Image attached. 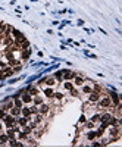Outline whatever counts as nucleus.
Segmentation results:
<instances>
[{
	"instance_id": "f257e3e1",
	"label": "nucleus",
	"mask_w": 122,
	"mask_h": 147,
	"mask_svg": "<svg viewBox=\"0 0 122 147\" xmlns=\"http://www.w3.org/2000/svg\"><path fill=\"white\" fill-rule=\"evenodd\" d=\"M107 138H109V141H116L121 138V125H109L107 127Z\"/></svg>"
},
{
	"instance_id": "f03ea898",
	"label": "nucleus",
	"mask_w": 122,
	"mask_h": 147,
	"mask_svg": "<svg viewBox=\"0 0 122 147\" xmlns=\"http://www.w3.org/2000/svg\"><path fill=\"white\" fill-rule=\"evenodd\" d=\"M96 106L102 107V109H112V107H113V106H112V100H110V97L107 96V94H103V96H100L99 102L96 103Z\"/></svg>"
},
{
	"instance_id": "7ed1b4c3",
	"label": "nucleus",
	"mask_w": 122,
	"mask_h": 147,
	"mask_svg": "<svg viewBox=\"0 0 122 147\" xmlns=\"http://www.w3.org/2000/svg\"><path fill=\"white\" fill-rule=\"evenodd\" d=\"M107 96L110 97V100H112V106L115 107V106H118V105H121V96L115 91V90H112V91H109V93H106Z\"/></svg>"
},
{
	"instance_id": "20e7f679",
	"label": "nucleus",
	"mask_w": 122,
	"mask_h": 147,
	"mask_svg": "<svg viewBox=\"0 0 122 147\" xmlns=\"http://www.w3.org/2000/svg\"><path fill=\"white\" fill-rule=\"evenodd\" d=\"M3 124H5V128H12L13 125H16V118L12 116L11 113H7L3 119Z\"/></svg>"
},
{
	"instance_id": "39448f33",
	"label": "nucleus",
	"mask_w": 122,
	"mask_h": 147,
	"mask_svg": "<svg viewBox=\"0 0 122 147\" xmlns=\"http://www.w3.org/2000/svg\"><path fill=\"white\" fill-rule=\"evenodd\" d=\"M62 71H63V74H62L63 81H72L75 78V75H76V72L71 71V69H62Z\"/></svg>"
},
{
	"instance_id": "423d86ee",
	"label": "nucleus",
	"mask_w": 122,
	"mask_h": 147,
	"mask_svg": "<svg viewBox=\"0 0 122 147\" xmlns=\"http://www.w3.org/2000/svg\"><path fill=\"white\" fill-rule=\"evenodd\" d=\"M38 107V112H40V113L41 115H49L50 113V110H51V105H49V103H41V105L40 106H37Z\"/></svg>"
},
{
	"instance_id": "0eeeda50",
	"label": "nucleus",
	"mask_w": 122,
	"mask_h": 147,
	"mask_svg": "<svg viewBox=\"0 0 122 147\" xmlns=\"http://www.w3.org/2000/svg\"><path fill=\"white\" fill-rule=\"evenodd\" d=\"M100 96H102L100 93H97V91H94V90H93V91L88 94V99H87V100H88L90 105H94V103H97V102H99Z\"/></svg>"
},
{
	"instance_id": "6e6552de",
	"label": "nucleus",
	"mask_w": 122,
	"mask_h": 147,
	"mask_svg": "<svg viewBox=\"0 0 122 147\" xmlns=\"http://www.w3.org/2000/svg\"><path fill=\"white\" fill-rule=\"evenodd\" d=\"M25 91L27 93H30L31 96L34 97V96H37V94H40V87L38 85H27V87H25Z\"/></svg>"
},
{
	"instance_id": "1a4fd4ad",
	"label": "nucleus",
	"mask_w": 122,
	"mask_h": 147,
	"mask_svg": "<svg viewBox=\"0 0 122 147\" xmlns=\"http://www.w3.org/2000/svg\"><path fill=\"white\" fill-rule=\"evenodd\" d=\"M21 100H22L24 105H31V103H32V96H31L30 93L24 91V93L21 94Z\"/></svg>"
},
{
	"instance_id": "9d476101",
	"label": "nucleus",
	"mask_w": 122,
	"mask_h": 147,
	"mask_svg": "<svg viewBox=\"0 0 122 147\" xmlns=\"http://www.w3.org/2000/svg\"><path fill=\"white\" fill-rule=\"evenodd\" d=\"M13 99H5V102L2 103V109H5L6 112H9L12 107H13Z\"/></svg>"
},
{
	"instance_id": "9b49d317",
	"label": "nucleus",
	"mask_w": 122,
	"mask_h": 147,
	"mask_svg": "<svg viewBox=\"0 0 122 147\" xmlns=\"http://www.w3.org/2000/svg\"><path fill=\"white\" fill-rule=\"evenodd\" d=\"M43 94H44V97H46V99L51 100V99H53V94H55L53 87H44V88H43Z\"/></svg>"
},
{
	"instance_id": "f8f14e48",
	"label": "nucleus",
	"mask_w": 122,
	"mask_h": 147,
	"mask_svg": "<svg viewBox=\"0 0 122 147\" xmlns=\"http://www.w3.org/2000/svg\"><path fill=\"white\" fill-rule=\"evenodd\" d=\"M56 84H57V81L55 80V76H46L44 82H43V85H46V87H55Z\"/></svg>"
},
{
	"instance_id": "ddd939ff",
	"label": "nucleus",
	"mask_w": 122,
	"mask_h": 147,
	"mask_svg": "<svg viewBox=\"0 0 122 147\" xmlns=\"http://www.w3.org/2000/svg\"><path fill=\"white\" fill-rule=\"evenodd\" d=\"M85 82V78H84V76L82 75H80V74H76L75 75V78H74V85H76V87H81V85Z\"/></svg>"
},
{
	"instance_id": "4468645a",
	"label": "nucleus",
	"mask_w": 122,
	"mask_h": 147,
	"mask_svg": "<svg viewBox=\"0 0 122 147\" xmlns=\"http://www.w3.org/2000/svg\"><path fill=\"white\" fill-rule=\"evenodd\" d=\"M21 51V62H27L30 59V55H31V49H27V50H19Z\"/></svg>"
},
{
	"instance_id": "2eb2a0df",
	"label": "nucleus",
	"mask_w": 122,
	"mask_h": 147,
	"mask_svg": "<svg viewBox=\"0 0 122 147\" xmlns=\"http://www.w3.org/2000/svg\"><path fill=\"white\" fill-rule=\"evenodd\" d=\"M21 116H25V118H31V110H30V106H27V105H24L22 107H21Z\"/></svg>"
},
{
	"instance_id": "dca6fc26",
	"label": "nucleus",
	"mask_w": 122,
	"mask_h": 147,
	"mask_svg": "<svg viewBox=\"0 0 122 147\" xmlns=\"http://www.w3.org/2000/svg\"><path fill=\"white\" fill-rule=\"evenodd\" d=\"M2 72H3L5 80H6V78H9V76H12V75H15L13 69H12L11 66H6V68H3V69H2Z\"/></svg>"
},
{
	"instance_id": "f3484780",
	"label": "nucleus",
	"mask_w": 122,
	"mask_h": 147,
	"mask_svg": "<svg viewBox=\"0 0 122 147\" xmlns=\"http://www.w3.org/2000/svg\"><path fill=\"white\" fill-rule=\"evenodd\" d=\"M85 138H87V140H88V141H93V140H96V138H97V137H96V131H94V129H87Z\"/></svg>"
},
{
	"instance_id": "a211bd4d",
	"label": "nucleus",
	"mask_w": 122,
	"mask_h": 147,
	"mask_svg": "<svg viewBox=\"0 0 122 147\" xmlns=\"http://www.w3.org/2000/svg\"><path fill=\"white\" fill-rule=\"evenodd\" d=\"M7 113H11L12 116H15V118H18V116H21V107H16V106H13Z\"/></svg>"
},
{
	"instance_id": "6ab92c4d",
	"label": "nucleus",
	"mask_w": 122,
	"mask_h": 147,
	"mask_svg": "<svg viewBox=\"0 0 122 147\" xmlns=\"http://www.w3.org/2000/svg\"><path fill=\"white\" fill-rule=\"evenodd\" d=\"M16 124H18V125L22 128L24 125L28 124V118H25V116H18V118H16Z\"/></svg>"
},
{
	"instance_id": "aec40b11",
	"label": "nucleus",
	"mask_w": 122,
	"mask_h": 147,
	"mask_svg": "<svg viewBox=\"0 0 122 147\" xmlns=\"http://www.w3.org/2000/svg\"><path fill=\"white\" fill-rule=\"evenodd\" d=\"M41 103H44V99H43L40 94H37V96H34L32 97V105H36V106H40Z\"/></svg>"
},
{
	"instance_id": "412c9836",
	"label": "nucleus",
	"mask_w": 122,
	"mask_h": 147,
	"mask_svg": "<svg viewBox=\"0 0 122 147\" xmlns=\"http://www.w3.org/2000/svg\"><path fill=\"white\" fill-rule=\"evenodd\" d=\"M9 141V137L6 132H0V146H6V143Z\"/></svg>"
},
{
	"instance_id": "4be33fe9",
	"label": "nucleus",
	"mask_w": 122,
	"mask_h": 147,
	"mask_svg": "<svg viewBox=\"0 0 122 147\" xmlns=\"http://www.w3.org/2000/svg\"><path fill=\"white\" fill-rule=\"evenodd\" d=\"M81 87H82V93H84V94H90V93L93 91V87H91V85L85 84V82H84V84L81 85Z\"/></svg>"
},
{
	"instance_id": "5701e85b",
	"label": "nucleus",
	"mask_w": 122,
	"mask_h": 147,
	"mask_svg": "<svg viewBox=\"0 0 122 147\" xmlns=\"http://www.w3.org/2000/svg\"><path fill=\"white\" fill-rule=\"evenodd\" d=\"M22 62L19 59H11V60H7V66H11V68H13V66H16V65H21Z\"/></svg>"
},
{
	"instance_id": "b1692460",
	"label": "nucleus",
	"mask_w": 122,
	"mask_h": 147,
	"mask_svg": "<svg viewBox=\"0 0 122 147\" xmlns=\"http://www.w3.org/2000/svg\"><path fill=\"white\" fill-rule=\"evenodd\" d=\"M6 134L9 138H16V131L15 128H6Z\"/></svg>"
},
{
	"instance_id": "393cba45",
	"label": "nucleus",
	"mask_w": 122,
	"mask_h": 147,
	"mask_svg": "<svg viewBox=\"0 0 122 147\" xmlns=\"http://www.w3.org/2000/svg\"><path fill=\"white\" fill-rule=\"evenodd\" d=\"M62 74H63V71L60 69V71H57L53 76H55V80L57 81V82H63V76H62Z\"/></svg>"
},
{
	"instance_id": "a878e982",
	"label": "nucleus",
	"mask_w": 122,
	"mask_h": 147,
	"mask_svg": "<svg viewBox=\"0 0 122 147\" xmlns=\"http://www.w3.org/2000/svg\"><path fill=\"white\" fill-rule=\"evenodd\" d=\"M90 121H91V122H94V124H99L100 122V113H97V112L93 113L91 118H90Z\"/></svg>"
},
{
	"instance_id": "bb28decb",
	"label": "nucleus",
	"mask_w": 122,
	"mask_h": 147,
	"mask_svg": "<svg viewBox=\"0 0 122 147\" xmlns=\"http://www.w3.org/2000/svg\"><path fill=\"white\" fill-rule=\"evenodd\" d=\"M65 99V94L63 93H55L53 94V99H51V100H57V102H62Z\"/></svg>"
},
{
	"instance_id": "cd10ccee",
	"label": "nucleus",
	"mask_w": 122,
	"mask_h": 147,
	"mask_svg": "<svg viewBox=\"0 0 122 147\" xmlns=\"http://www.w3.org/2000/svg\"><path fill=\"white\" fill-rule=\"evenodd\" d=\"M75 87V85L71 82V81H63V88L66 90V91H69V90H72Z\"/></svg>"
},
{
	"instance_id": "c85d7f7f",
	"label": "nucleus",
	"mask_w": 122,
	"mask_h": 147,
	"mask_svg": "<svg viewBox=\"0 0 122 147\" xmlns=\"http://www.w3.org/2000/svg\"><path fill=\"white\" fill-rule=\"evenodd\" d=\"M27 49H30V41L25 40L24 43H21V44H19V50H27Z\"/></svg>"
},
{
	"instance_id": "c756f323",
	"label": "nucleus",
	"mask_w": 122,
	"mask_h": 147,
	"mask_svg": "<svg viewBox=\"0 0 122 147\" xmlns=\"http://www.w3.org/2000/svg\"><path fill=\"white\" fill-rule=\"evenodd\" d=\"M13 105H15L16 107H22V106H24V103H22L21 97H16V99H13Z\"/></svg>"
},
{
	"instance_id": "7c9ffc66",
	"label": "nucleus",
	"mask_w": 122,
	"mask_h": 147,
	"mask_svg": "<svg viewBox=\"0 0 122 147\" xmlns=\"http://www.w3.org/2000/svg\"><path fill=\"white\" fill-rule=\"evenodd\" d=\"M93 90H94V91H97V93H100V94H103V88H102V85L96 84V82H93Z\"/></svg>"
},
{
	"instance_id": "2f4dec72",
	"label": "nucleus",
	"mask_w": 122,
	"mask_h": 147,
	"mask_svg": "<svg viewBox=\"0 0 122 147\" xmlns=\"http://www.w3.org/2000/svg\"><path fill=\"white\" fill-rule=\"evenodd\" d=\"M94 127H96V124H94V122H91V121H88V122H85V124H84V128H85V129H93Z\"/></svg>"
},
{
	"instance_id": "473e14b6",
	"label": "nucleus",
	"mask_w": 122,
	"mask_h": 147,
	"mask_svg": "<svg viewBox=\"0 0 122 147\" xmlns=\"http://www.w3.org/2000/svg\"><path fill=\"white\" fill-rule=\"evenodd\" d=\"M30 110H31V115H36L37 112H38V107L36 105H32V106H30Z\"/></svg>"
},
{
	"instance_id": "72a5a7b5",
	"label": "nucleus",
	"mask_w": 122,
	"mask_h": 147,
	"mask_svg": "<svg viewBox=\"0 0 122 147\" xmlns=\"http://www.w3.org/2000/svg\"><path fill=\"white\" fill-rule=\"evenodd\" d=\"M85 122H87V118H85V115H81L80 121H78V125H84Z\"/></svg>"
},
{
	"instance_id": "f704fd0d",
	"label": "nucleus",
	"mask_w": 122,
	"mask_h": 147,
	"mask_svg": "<svg viewBox=\"0 0 122 147\" xmlns=\"http://www.w3.org/2000/svg\"><path fill=\"white\" fill-rule=\"evenodd\" d=\"M6 115H7V112H6L5 109H2V107H0V121H3Z\"/></svg>"
},
{
	"instance_id": "c9c22d12",
	"label": "nucleus",
	"mask_w": 122,
	"mask_h": 147,
	"mask_svg": "<svg viewBox=\"0 0 122 147\" xmlns=\"http://www.w3.org/2000/svg\"><path fill=\"white\" fill-rule=\"evenodd\" d=\"M69 94H71V96H74V97H76V96H78V91H76L75 88H72V90H69Z\"/></svg>"
},
{
	"instance_id": "e433bc0d",
	"label": "nucleus",
	"mask_w": 122,
	"mask_h": 147,
	"mask_svg": "<svg viewBox=\"0 0 122 147\" xmlns=\"http://www.w3.org/2000/svg\"><path fill=\"white\" fill-rule=\"evenodd\" d=\"M3 128H5V124H3V121H0V132L3 131Z\"/></svg>"
},
{
	"instance_id": "4c0bfd02",
	"label": "nucleus",
	"mask_w": 122,
	"mask_h": 147,
	"mask_svg": "<svg viewBox=\"0 0 122 147\" xmlns=\"http://www.w3.org/2000/svg\"><path fill=\"white\" fill-rule=\"evenodd\" d=\"M78 25H80V27H82V25H84V21L80 19V21H78Z\"/></svg>"
}]
</instances>
